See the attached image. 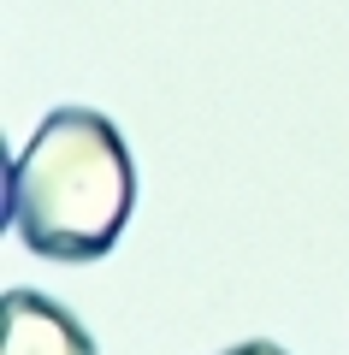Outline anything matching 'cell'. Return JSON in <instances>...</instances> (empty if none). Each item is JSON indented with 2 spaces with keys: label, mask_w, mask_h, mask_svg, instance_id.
<instances>
[{
  "label": "cell",
  "mask_w": 349,
  "mask_h": 355,
  "mask_svg": "<svg viewBox=\"0 0 349 355\" xmlns=\"http://www.w3.org/2000/svg\"><path fill=\"white\" fill-rule=\"evenodd\" d=\"M137 172L107 113L60 107L6 172V219L42 261H101L130 225Z\"/></svg>",
  "instance_id": "obj_1"
},
{
  "label": "cell",
  "mask_w": 349,
  "mask_h": 355,
  "mask_svg": "<svg viewBox=\"0 0 349 355\" xmlns=\"http://www.w3.org/2000/svg\"><path fill=\"white\" fill-rule=\"evenodd\" d=\"M0 355H95V338L53 296L6 291L0 296Z\"/></svg>",
  "instance_id": "obj_2"
},
{
  "label": "cell",
  "mask_w": 349,
  "mask_h": 355,
  "mask_svg": "<svg viewBox=\"0 0 349 355\" xmlns=\"http://www.w3.org/2000/svg\"><path fill=\"white\" fill-rule=\"evenodd\" d=\"M225 355H290L284 343H266V338H249V343H237V349H225Z\"/></svg>",
  "instance_id": "obj_3"
}]
</instances>
